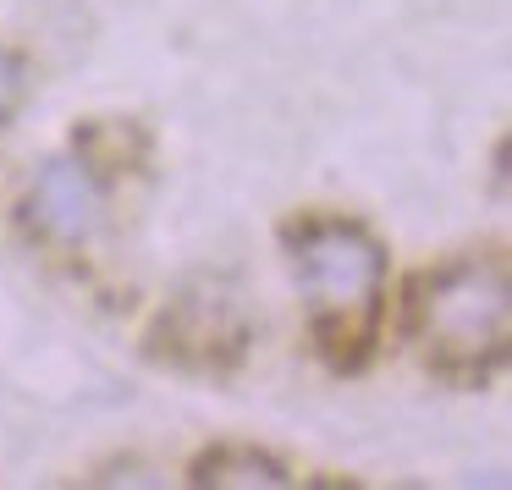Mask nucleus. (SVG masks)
<instances>
[{"label": "nucleus", "mask_w": 512, "mask_h": 490, "mask_svg": "<svg viewBox=\"0 0 512 490\" xmlns=\"http://www.w3.org/2000/svg\"><path fill=\"white\" fill-rule=\"evenodd\" d=\"M292 270H298V287L309 298L314 331L325 336V347L353 358L380 309L386 259H380L375 237H364L358 226H342V221H320L298 237Z\"/></svg>", "instance_id": "nucleus-1"}, {"label": "nucleus", "mask_w": 512, "mask_h": 490, "mask_svg": "<svg viewBox=\"0 0 512 490\" xmlns=\"http://www.w3.org/2000/svg\"><path fill=\"white\" fill-rule=\"evenodd\" d=\"M507 270L496 259H463L419 292V336L441 369H485L507 353Z\"/></svg>", "instance_id": "nucleus-2"}, {"label": "nucleus", "mask_w": 512, "mask_h": 490, "mask_svg": "<svg viewBox=\"0 0 512 490\" xmlns=\"http://www.w3.org/2000/svg\"><path fill=\"white\" fill-rule=\"evenodd\" d=\"M28 215H34V226L45 237H56V243H83V237L100 232L105 188L89 171V160H72V155L50 160V166L39 171L34 193H28Z\"/></svg>", "instance_id": "nucleus-3"}, {"label": "nucleus", "mask_w": 512, "mask_h": 490, "mask_svg": "<svg viewBox=\"0 0 512 490\" xmlns=\"http://www.w3.org/2000/svg\"><path fill=\"white\" fill-rule=\"evenodd\" d=\"M199 485H232V490H276L287 485V468L276 457L254 452V446H215L199 463Z\"/></svg>", "instance_id": "nucleus-4"}, {"label": "nucleus", "mask_w": 512, "mask_h": 490, "mask_svg": "<svg viewBox=\"0 0 512 490\" xmlns=\"http://www.w3.org/2000/svg\"><path fill=\"white\" fill-rule=\"evenodd\" d=\"M17 100H23V67L0 50V122L17 111Z\"/></svg>", "instance_id": "nucleus-5"}]
</instances>
